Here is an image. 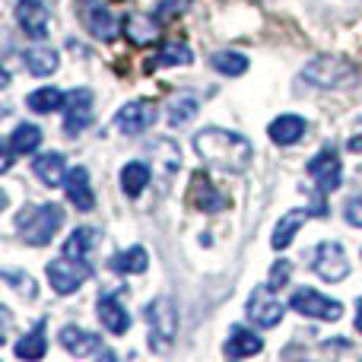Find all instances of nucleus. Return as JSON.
I'll list each match as a JSON object with an SVG mask.
<instances>
[{
    "label": "nucleus",
    "mask_w": 362,
    "mask_h": 362,
    "mask_svg": "<svg viewBox=\"0 0 362 362\" xmlns=\"http://www.w3.org/2000/svg\"><path fill=\"white\" fill-rule=\"evenodd\" d=\"M146 325H150V350L169 353L178 337V308L172 299H153L146 305Z\"/></svg>",
    "instance_id": "nucleus-4"
},
{
    "label": "nucleus",
    "mask_w": 362,
    "mask_h": 362,
    "mask_svg": "<svg viewBox=\"0 0 362 362\" xmlns=\"http://www.w3.org/2000/svg\"><path fill=\"white\" fill-rule=\"evenodd\" d=\"M156 23H153V16H144V13H131V16H124V35L131 38L134 45H146L156 38Z\"/></svg>",
    "instance_id": "nucleus-28"
},
{
    "label": "nucleus",
    "mask_w": 362,
    "mask_h": 362,
    "mask_svg": "<svg viewBox=\"0 0 362 362\" xmlns=\"http://www.w3.org/2000/svg\"><path fill=\"white\" fill-rule=\"evenodd\" d=\"M64 194H67V200H70V204H74L80 213L95 210V194H93V185H89V172L83 169V165H76V169L67 172V181H64Z\"/></svg>",
    "instance_id": "nucleus-15"
},
{
    "label": "nucleus",
    "mask_w": 362,
    "mask_h": 362,
    "mask_svg": "<svg viewBox=\"0 0 362 362\" xmlns=\"http://www.w3.org/2000/svg\"><path fill=\"white\" fill-rule=\"evenodd\" d=\"M112 267L118 270V274H146L150 255H146V248L134 245V248H127V251H121V255L112 257Z\"/></svg>",
    "instance_id": "nucleus-26"
},
{
    "label": "nucleus",
    "mask_w": 362,
    "mask_h": 362,
    "mask_svg": "<svg viewBox=\"0 0 362 362\" xmlns=\"http://www.w3.org/2000/svg\"><path fill=\"white\" fill-rule=\"evenodd\" d=\"M213 70H219L223 76H242L245 70H248V57L238 54V51H216V54L210 57Z\"/></svg>",
    "instance_id": "nucleus-29"
},
{
    "label": "nucleus",
    "mask_w": 362,
    "mask_h": 362,
    "mask_svg": "<svg viewBox=\"0 0 362 362\" xmlns=\"http://www.w3.org/2000/svg\"><path fill=\"white\" fill-rule=\"evenodd\" d=\"M16 23L29 38L42 42V38H48V6H45L42 0H19Z\"/></svg>",
    "instance_id": "nucleus-12"
},
{
    "label": "nucleus",
    "mask_w": 362,
    "mask_h": 362,
    "mask_svg": "<svg viewBox=\"0 0 362 362\" xmlns=\"http://www.w3.org/2000/svg\"><path fill=\"white\" fill-rule=\"evenodd\" d=\"M289 308L305 318H318V321H337L344 315V305L337 299H327V296L315 293V289H296L289 296Z\"/></svg>",
    "instance_id": "nucleus-7"
},
{
    "label": "nucleus",
    "mask_w": 362,
    "mask_h": 362,
    "mask_svg": "<svg viewBox=\"0 0 362 362\" xmlns=\"http://www.w3.org/2000/svg\"><path fill=\"white\" fill-rule=\"evenodd\" d=\"M93 242H95V229H74V232H70V238L64 242V255L86 257L89 248H93Z\"/></svg>",
    "instance_id": "nucleus-31"
},
{
    "label": "nucleus",
    "mask_w": 362,
    "mask_h": 362,
    "mask_svg": "<svg viewBox=\"0 0 362 362\" xmlns=\"http://www.w3.org/2000/svg\"><path fill=\"white\" fill-rule=\"evenodd\" d=\"M156 105L146 99H137V102H127V105L118 108V115H115V127H118L121 134H144L150 131L153 124H156Z\"/></svg>",
    "instance_id": "nucleus-9"
},
{
    "label": "nucleus",
    "mask_w": 362,
    "mask_h": 362,
    "mask_svg": "<svg viewBox=\"0 0 362 362\" xmlns=\"http://www.w3.org/2000/svg\"><path fill=\"white\" fill-rule=\"evenodd\" d=\"M274 293L276 289L270 283H264V286H255V293L248 296V318L257 327H276L283 321V315H286L283 302L274 299Z\"/></svg>",
    "instance_id": "nucleus-8"
},
{
    "label": "nucleus",
    "mask_w": 362,
    "mask_h": 362,
    "mask_svg": "<svg viewBox=\"0 0 362 362\" xmlns=\"http://www.w3.org/2000/svg\"><path fill=\"white\" fill-rule=\"evenodd\" d=\"M356 331L362 334V305H359V312H356Z\"/></svg>",
    "instance_id": "nucleus-37"
},
{
    "label": "nucleus",
    "mask_w": 362,
    "mask_h": 362,
    "mask_svg": "<svg viewBox=\"0 0 362 362\" xmlns=\"http://www.w3.org/2000/svg\"><path fill=\"white\" fill-rule=\"evenodd\" d=\"M89 124H93V93L89 89L67 93V102H64V131L74 137V134L86 131Z\"/></svg>",
    "instance_id": "nucleus-10"
},
{
    "label": "nucleus",
    "mask_w": 362,
    "mask_h": 362,
    "mask_svg": "<svg viewBox=\"0 0 362 362\" xmlns=\"http://www.w3.org/2000/svg\"><path fill=\"white\" fill-rule=\"evenodd\" d=\"M99 344H102V337H95L93 331H83L76 325H67L61 331V346L70 356H89V353L99 350Z\"/></svg>",
    "instance_id": "nucleus-19"
},
{
    "label": "nucleus",
    "mask_w": 362,
    "mask_h": 362,
    "mask_svg": "<svg viewBox=\"0 0 362 362\" xmlns=\"http://www.w3.org/2000/svg\"><path fill=\"white\" fill-rule=\"evenodd\" d=\"M302 76H305L312 86H321V89H346V86H356L359 83L356 64L346 61V57H337V54L315 57Z\"/></svg>",
    "instance_id": "nucleus-2"
},
{
    "label": "nucleus",
    "mask_w": 362,
    "mask_h": 362,
    "mask_svg": "<svg viewBox=\"0 0 362 362\" xmlns=\"http://www.w3.org/2000/svg\"><path fill=\"white\" fill-rule=\"evenodd\" d=\"M197 115V99L194 95H181V99L172 102V112H169V124L172 127H181Z\"/></svg>",
    "instance_id": "nucleus-32"
},
{
    "label": "nucleus",
    "mask_w": 362,
    "mask_h": 362,
    "mask_svg": "<svg viewBox=\"0 0 362 362\" xmlns=\"http://www.w3.org/2000/svg\"><path fill=\"white\" fill-rule=\"evenodd\" d=\"M346 150H350V153H362V134H356V137L346 140Z\"/></svg>",
    "instance_id": "nucleus-36"
},
{
    "label": "nucleus",
    "mask_w": 362,
    "mask_h": 362,
    "mask_svg": "<svg viewBox=\"0 0 362 362\" xmlns=\"http://www.w3.org/2000/svg\"><path fill=\"white\" fill-rule=\"evenodd\" d=\"M48 353V340H45V321H38L29 334L16 344V356L19 359H45Z\"/></svg>",
    "instance_id": "nucleus-27"
},
{
    "label": "nucleus",
    "mask_w": 362,
    "mask_h": 362,
    "mask_svg": "<svg viewBox=\"0 0 362 362\" xmlns=\"http://www.w3.org/2000/svg\"><path fill=\"white\" fill-rule=\"evenodd\" d=\"M305 131H308V124H305V118H299V115H280V118L270 121V127H267L270 140H274L276 146L299 144V140L305 137Z\"/></svg>",
    "instance_id": "nucleus-17"
},
{
    "label": "nucleus",
    "mask_w": 362,
    "mask_h": 362,
    "mask_svg": "<svg viewBox=\"0 0 362 362\" xmlns=\"http://www.w3.org/2000/svg\"><path fill=\"white\" fill-rule=\"evenodd\" d=\"M325 213H327V210H325V204H321V200L312 206V210H286V213L280 216V223H276L270 245H274L276 251L289 248V245H293V238H296V232H299L312 216H325Z\"/></svg>",
    "instance_id": "nucleus-11"
},
{
    "label": "nucleus",
    "mask_w": 362,
    "mask_h": 362,
    "mask_svg": "<svg viewBox=\"0 0 362 362\" xmlns=\"http://www.w3.org/2000/svg\"><path fill=\"white\" fill-rule=\"evenodd\" d=\"M191 6V0H159V10H156V19H169L175 13H185Z\"/></svg>",
    "instance_id": "nucleus-34"
},
{
    "label": "nucleus",
    "mask_w": 362,
    "mask_h": 362,
    "mask_svg": "<svg viewBox=\"0 0 362 362\" xmlns=\"http://www.w3.org/2000/svg\"><path fill=\"white\" fill-rule=\"evenodd\" d=\"M194 150L206 165L219 172H232V175L248 172L251 159H255L251 140L245 134L223 131V127H204L200 134H194Z\"/></svg>",
    "instance_id": "nucleus-1"
},
{
    "label": "nucleus",
    "mask_w": 362,
    "mask_h": 362,
    "mask_svg": "<svg viewBox=\"0 0 362 362\" xmlns=\"http://www.w3.org/2000/svg\"><path fill=\"white\" fill-rule=\"evenodd\" d=\"M42 146V131L35 124H19L16 131L6 140V150L16 153V156H25V153H35Z\"/></svg>",
    "instance_id": "nucleus-23"
},
{
    "label": "nucleus",
    "mask_w": 362,
    "mask_h": 362,
    "mask_svg": "<svg viewBox=\"0 0 362 362\" xmlns=\"http://www.w3.org/2000/svg\"><path fill=\"white\" fill-rule=\"evenodd\" d=\"M346 223L350 226H356V229H362V200H350V204H346Z\"/></svg>",
    "instance_id": "nucleus-35"
},
{
    "label": "nucleus",
    "mask_w": 362,
    "mask_h": 362,
    "mask_svg": "<svg viewBox=\"0 0 362 362\" xmlns=\"http://www.w3.org/2000/svg\"><path fill=\"white\" fill-rule=\"evenodd\" d=\"M32 169H35L38 181H45L48 187H57L67 181V169H64L61 153H42L38 159H32Z\"/></svg>",
    "instance_id": "nucleus-21"
},
{
    "label": "nucleus",
    "mask_w": 362,
    "mask_h": 362,
    "mask_svg": "<svg viewBox=\"0 0 362 362\" xmlns=\"http://www.w3.org/2000/svg\"><path fill=\"white\" fill-rule=\"evenodd\" d=\"M19 226V235H23L25 245H48L54 238V232L64 226V206L61 204H42V206H32L29 213L16 219Z\"/></svg>",
    "instance_id": "nucleus-3"
},
{
    "label": "nucleus",
    "mask_w": 362,
    "mask_h": 362,
    "mask_svg": "<svg viewBox=\"0 0 362 362\" xmlns=\"http://www.w3.org/2000/svg\"><path fill=\"white\" fill-rule=\"evenodd\" d=\"M80 16H83L86 29L93 32L95 38H102V42H112L115 38V16H112V10H108L102 0H83Z\"/></svg>",
    "instance_id": "nucleus-14"
},
{
    "label": "nucleus",
    "mask_w": 362,
    "mask_h": 362,
    "mask_svg": "<svg viewBox=\"0 0 362 362\" xmlns=\"http://www.w3.org/2000/svg\"><path fill=\"white\" fill-rule=\"evenodd\" d=\"M191 61H194V54L185 42H165L163 48L144 64V70L153 74V70H159V67H185V64H191Z\"/></svg>",
    "instance_id": "nucleus-18"
},
{
    "label": "nucleus",
    "mask_w": 362,
    "mask_h": 362,
    "mask_svg": "<svg viewBox=\"0 0 362 362\" xmlns=\"http://www.w3.org/2000/svg\"><path fill=\"white\" fill-rule=\"evenodd\" d=\"M99 321L112 334H127V327H131V315L124 312L121 299H118V296H112V293L99 299Z\"/></svg>",
    "instance_id": "nucleus-20"
},
{
    "label": "nucleus",
    "mask_w": 362,
    "mask_h": 362,
    "mask_svg": "<svg viewBox=\"0 0 362 362\" xmlns=\"http://www.w3.org/2000/svg\"><path fill=\"white\" fill-rule=\"evenodd\" d=\"M308 175L318 181L321 191H334V187H340V175H344V169H340V159L334 150H321L312 156V163H308Z\"/></svg>",
    "instance_id": "nucleus-13"
},
{
    "label": "nucleus",
    "mask_w": 362,
    "mask_h": 362,
    "mask_svg": "<svg viewBox=\"0 0 362 362\" xmlns=\"http://www.w3.org/2000/svg\"><path fill=\"white\" fill-rule=\"evenodd\" d=\"M64 102H67V95H64L57 86H42V89H35V93H29L25 105H29L32 112H38V115H48V112L64 108Z\"/></svg>",
    "instance_id": "nucleus-25"
},
{
    "label": "nucleus",
    "mask_w": 362,
    "mask_h": 362,
    "mask_svg": "<svg viewBox=\"0 0 362 362\" xmlns=\"http://www.w3.org/2000/svg\"><path fill=\"white\" fill-rule=\"evenodd\" d=\"M312 270L327 283H340L350 276V257L340 242H321L312 255Z\"/></svg>",
    "instance_id": "nucleus-6"
},
{
    "label": "nucleus",
    "mask_w": 362,
    "mask_h": 362,
    "mask_svg": "<svg viewBox=\"0 0 362 362\" xmlns=\"http://www.w3.org/2000/svg\"><path fill=\"white\" fill-rule=\"evenodd\" d=\"M264 350V340L257 337L255 331H248V327H242V325H235L229 331V340H226V346H223V353L229 359H245V356H257V353Z\"/></svg>",
    "instance_id": "nucleus-16"
},
{
    "label": "nucleus",
    "mask_w": 362,
    "mask_h": 362,
    "mask_svg": "<svg viewBox=\"0 0 362 362\" xmlns=\"http://www.w3.org/2000/svg\"><path fill=\"white\" fill-rule=\"evenodd\" d=\"M289 276H293V264H289V261H276L274 264V267H270V286H274V289H280V286H286V283H289Z\"/></svg>",
    "instance_id": "nucleus-33"
},
{
    "label": "nucleus",
    "mask_w": 362,
    "mask_h": 362,
    "mask_svg": "<svg viewBox=\"0 0 362 362\" xmlns=\"http://www.w3.org/2000/svg\"><path fill=\"white\" fill-rule=\"evenodd\" d=\"M194 200H197V206H200V210H206V213L223 210V206H226V200L213 191L210 181L200 178V175H194Z\"/></svg>",
    "instance_id": "nucleus-30"
},
{
    "label": "nucleus",
    "mask_w": 362,
    "mask_h": 362,
    "mask_svg": "<svg viewBox=\"0 0 362 362\" xmlns=\"http://www.w3.org/2000/svg\"><path fill=\"white\" fill-rule=\"evenodd\" d=\"M23 61H25V67H29V74H35V76H51L57 70V51L54 48H45V45H38V48H29L23 54Z\"/></svg>",
    "instance_id": "nucleus-22"
},
{
    "label": "nucleus",
    "mask_w": 362,
    "mask_h": 362,
    "mask_svg": "<svg viewBox=\"0 0 362 362\" xmlns=\"http://www.w3.org/2000/svg\"><path fill=\"white\" fill-rule=\"evenodd\" d=\"M93 276V267H89L86 257H70L61 255L57 261L48 264V283L57 296H70L83 286V283Z\"/></svg>",
    "instance_id": "nucleus-5"
},
{
    "label": "nucleus",
    "mask_w": 362,
    "mask_h": 362,
    "mask_svg": "<svg viewBox=\"0 0 362 362\" xmlns=\"http://www.w3.org/2000/svg\"><path fill=\"white\" fill-rule=\"evenodd\" d=\"M146 185H150V165L146 163H127L121 169V191L127 197H140Z\"/></svg>",
    "instance_id": "nucleus-24"
}]
</instances>
